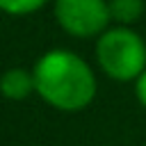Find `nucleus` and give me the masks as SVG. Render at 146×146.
Instances as JSON below:
<instances>
[{"label":"nucleus","instance_id":"obj_1","mask_svg":"<svg viewBox=\"0 0 146 146\" xmlns=\"http://www.w3.org/2000/svg\"><path fill=\"white\" fill-rule=\"evenodd\" d=\"M34 89L52 107L75 112L87 107L96 96V78L89 64L68 52L50 50L34 64Z\"/></svg>","mask_w":146,"mask_h":146},{"label":"nucleus","instance_id":"obj_2","mask_svg":"<svg viewBox=\"0 0 146 146\" xmlns=\"http://www.w3.org/2000/svg\"><path fill=\"white\" fill-rule=\"evenodd\" d=\"M96 57L100 68L119 82L137 80L146 71V43L128 27L105 30L98 39Z\"/></svg>","mask_w":146,"mask_h":146},{"label":"nucleus","instance_id":"obj_3","mask_svg":"<svg viewBox=\"0 0 146 146\" xmlns=\"http://www.w3.org/2000/svg\"><path fill=\"white\" fill-rule=\"evenodd\" d=\"M55 18L64 32L87 39L103 34L112 16L105 0H55Z\"/></svg>","mask_w":146,"mask_h":146},{"label":"nucleus","instance_id":"obj_4","mask_svg":"<svg viewBox=\"0 0 146 146\" xmlns=\"http://www.w3.org/2000/svg\"><path fill=\"white\" fill-rule=\"evenodd\" d=\"M34 89V75L25 68H9L0 75V94L9 100H23Z\"/></svg>","mask_w":146,"mask_h":146},{"label":"nucleus","instance_id":"obj_5","mask_svg":"<svg viewBox=\"0 0 146 146\" xmlns=\"http://www.w3.org/2000/svg\"><path fill=\"white\" fill-rule=\"evenodd\" d=\"M144 14V0H110V16L123 25L135 23Z\"/></svg>","mask_w":146,"mask_h":146},{"label":"nucleus","instance_id":"obj_6","mask_svg":"<svg viewBox=\"0 0 146 146\" xmlns=\"http://www.w3.org/2000/svg\"><path fill=\"white\" fill-rule=\"evenodd\" d=\"M48 0H0V11L11 16H25L36 9H41Z\"/></svg>","mask_w":146,"mask_h":146},{"label":"nucleus","instance_id":"obj_7","mask_svg":"<svg viewBox=\"0 0 146 146\" xmlns=\"http://www.w3.org/2000/svg\"><path fill=\"white\" fill-rule=\"evenodd\" d=\"M135 94H137V100L146 107V71L137 78V84H135Z\"/></svg>","mask_w":146,"mask_h":146}]
</instances>
